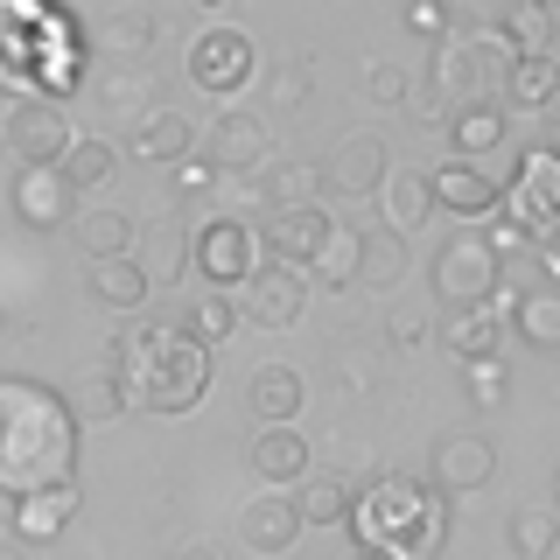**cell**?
<instances>
[{
  "instance_id": "32",
  "label": "cell",
  "mask_w": 560,
  "mask_h": 560,
  "mask_svg": "<svg viewBox=\"0 0 560 560\" xmlns=\"http://www.w3.org/2000/svg\"><path fill=\"white\" fill-rule=\"evenodd\" d=\"M407 280V238L399 232H364V259H358V288L393 294Z\"/></svg>"
},
{
  "instance_id": "16",
  "label": "cell",
  "mask_w": 560,
  "mask_h": 560,
  "mask_svg": "<svg viewBox=\"0 0 560 560\" xmlns=\"http://www.w3.org/2000/svg\"><path fill=\"white\" fill-rule=\"evenodd\" d=\"M245 463H253V477L267 483V490H302L315 448H308L302 428H259L253 448H245Z\"/></svg>"
},
{
  "instance_id": "14",
  "label": "cell",
  "mask_w": 560,
  "mask_h": 560,
  "mask_svg": "<svg viewBox=\"0 0 560 560\" xmlns=\"http://www.w3.org/2000/svg\"><path fill=\"white\" fill-rule=\"evenodd\" d=\"M267 154H273V133H267L259 113H218V127H210V154H203L218 175H253V168H267Z\"/></svg>"
},
{
  "instance_id": "11",
  "label": "cell",
  "mask_w": 560,
  "mask_h": 560,
  "mask_svg": "<svg viewBox=\"0 0 560 560\" xmlns=\"http://www.w3.org/2000/svg\"><path fill=\"white\" fill-rule=\"evenodd\" d=\"M323 189H337V197H378V183L393 175V154H385L378 133H343L337 148L323 154Z\"/></svg>"
},
{
  "instance_id": "38",
  "label": "cell",
  "mask_w": 560,
  "mask_h": 560,
  "mask_svg": "<svg viewBox=\"0 0 560 560\" xmlns=\"http://www.w3.org/2000/svg\"><path fill=\"white\" fill-rule=\"evenodd\" d=\"M238 323H245L238 294H218V288H210L203 302L189 308V337H197V343H232V337H238Z\"/></svg>"
},
{
  "instance_id": "3",
  "label": "cell",
  "mask_w": 560,
  "mask_h": 560,
  "mask_svg": "<svg viewBox=\"0 0 560 560\" xmlns=\"http://www.w3.org/2000/svg\"><path fill=\"white\" fill-rule=\"evenodd\" d=\"M350 533L378 560H434L442 539H448V504H442L434 483L393 469V477H372L350 498Z\"/></svg>"
},
{
  "instance_id": "19",
  "label": "cell",
  "mask_w": 560,
  "mask_h": 560,
  "mask_svg": "<svg viewBox=\"0 0 560 560\" xmlns=\"http://www.w3.org/2000/svg\"><path fill=\"white\" fill-rule=\"evenodd\" d=\"M329 210L323 203H302V210H273V224L259 232V245H267V259H288V267H302L308 273V259H315V245H323L329 232Z\"/></svg>"
},
{
  "instance_id": "8",
  "label": "cell",
  "mask_w": 560,
  "mask_h": 560,
  "mask_svg": "<svg viewBox=\"0 0 560 560\" xmlns=\"http://www.w3.org/2000/svg\"><path fill=\"white\" fill-rule=\"evenodd\" d=\"M238 308H245V323H259V329L302 323V308H308V273L288 267V259H267V253H259L253 280L238 288Z\"/></svg>"
},
{
  "instance_id": "47",
  "label": "cell",
  "mask_w": 560,
  "mask_h": 560,
  "mask_svg": "<svg viewBox=\"0 0 560 560\" xmlns=\"http://www.w3.org/2000/svg\"><path fill=\"white\" fill-rule=\"evenodd\" d=\"M175 560H224V547H218V539H183V553H175Z\"/></svg>"
},
{
  "instance_id": "35",
  "label": "cell",
  "mask_w": 560,
  "mask_h": 560,
  "mask_svg": "<svg viewBox=\"0 0 560 560\" xmlns=\"http://www.w3.org/2000/svg\"><path fill=\"white\" fill-rule=\"evenodd\" d=\"M512 98L533 105V113H547V105L560 98V49H539V57L512 63Z\"/></svg>"
},
{
  "instance_id": "22",
  "label": "cell",
  "mask_w": 560,
  "mask_h": 560,
  "mask_svg": "<svg viewBox=\"0 0 560 560\" xmlns=\"http://www.w3.org/2000/svg\"><path fill=\"white\" fill-rule=\"evenodd\" d=\"M253 420L259 428H294V413H302V399H308V385H302V372L294 364H259L253 372Z\"/></svg>"
},
{
  "instance_id": "45",
  "label": "cell",
  "mask_w": 560,
  "mask_h": 560,
  "mask_svg": "<svg viewBox=\"0 0 560 560\" xmlns=\"http://www.w3.org/2000/svg\"><path fill=\"white\" fill-rule=\"evenodd\" d=\"M385 337H393L399 350H420V343L434 337V323H428V315H420V308H399V315H393V329H385Z\"/></svg>"
},
{
  "instance_id": "20",
  "label": "cell",
  "mask_w": 560,
  "mask_h": 560,
  "mask_svg": "<svg viewBox=\"0 0 560 560\" xmlns=\"http://www.w3.org/2000/svg\"><path fill=\"white\" fill-rule=\"evenodd\" d=\"M442 337H448V350H455L463 364H477V358H504V308H498V302L448 308Z\"/></svg>"
},
{
  "instance_id": "26",
  "label": "cell",
  "mask_w": 560,
  "mask_h": 560,
  "mask_svg": "<svg viewBox=\"0 0 560 560\" xmlns=\"http://www.w3.org/2000/svg\"><path fill=\"white\" fill-rule=\"evenodd\" d=\"M378 218H385V232H420V224L434 218V197H428V175H407V168H393L378 183Z\"/></svg>"
},
{
  "instance_id": "48",
  "label": "cell",
  "mask_w": 560,
  "mask_h": 560,
  "mask_svg": "<svg viewBox=\"0 0 560 560\" xmlns=\"http://www.w3.org/2000/svg\"><path fill=\"white\" fill-rule=\"evenodd\" d=\"M547 133H553V154H560V98L547 105Z\"/></svg>"
},
{
  "instance_id": "6",
  "label": "cell",
  "mask_w": 560,
  "mask_h": 560,
  "mask_svg": "<svg viewBox=\"0 0 560 560\" xmlns=\"http://www.w3.org/2000/svg\"><path fill=\"white\" fill-rule=\"evenodd\" d=\"M498 280H504V259L483 245V232H455L442 253H434V288H442L448 308L498 302Z\"/></svg>"
},
{
  "instance_id": "18",
  "label": "cell",
  "mask_w": 560,
  "mask_h": 560,
  "mask_svg": "<svg viewBox=\"0 0 560 560\" xmlns=\"http://www.w3.org/2000/svg\"><path fill=\"white\" fill-rule=\"evenodd\" d=\"M70 518H78V483L28 490V498H14V504H8V533L22 539V547H43V539H57Z\"/></svg>"
},
{
  "instance_id": "46",
  "label": "cell",
  "mask_w": 560,
  "mask_h": 560,
  "mask_svg": "<svg viewBox=\"0 0 560 560\" xmlns=\"http://www.w3.org/2000/svg\"><path fill=\"white\" fill-rule=\"evenodd\" d=\"M407 22H413L420 35H442V28H448V8H442V0H413Z\"/></svg>"
},
{
  "instance_id": "21",
  "label": "cell",
  "mask_w": 560,
  "mask_h": 560,
  "mask_svg": "<svg viewBox=\"0 0 560 560\" xmlns=\"http://www.w3.org/2000/svg\"><path fill=\"white\" fill-rule=\"evenodd\" d=\"M70 238H78L84 259H127L133 238H140V224L119 203H98V210H78V218H70Z\"/></svg>"
},
{
  "instance_id": "55",
  "label": "cell",
  "mask_w": 560,
  "mask_h": 560,
  "mask_svg": "<svg viewBox=\"0 0 560 560\" xmlns=\"http://www.w3.org/2000/svg\"><path fill=\"white\" fill-rule=\"evenodd\" d=\"M553 49H560V43H553Z\"/></svg>"
},
{
  "instance_id": "43",
  "label": "cell",
  "mask_w": 560,
  "mask_h": 560,
  "mask_svg": "<svg viewBox=\"0 0 560 560\" xmlns=\"http://www.w3.org/2000/svg\"><path fill=\"white\" fill-rule=\"evenodd\" d=\"M364 92H372L378 105H407V92H413V78H407V70H399V63H372V70H364Z\"/></svg>"
},
{
  "instance_id": "7",
  "label": "cell",
  "mask_w": 560,
  "mask_h": 560,
  "mask_svg": "<svg viewBox=\"0 0 560 560\" xmlns=\"http://www.w3.org/2000/svg\"><path fill=\"white\" fill-rule=\"evenodd\" d=\"M253 70H259V49H253V35L245 28H203L197 43H189V84L197 92H210V98H232V92H245L253 84Z\"/></svg>"
},
{
  "instance_id": "41",
  "label": "cell",
  "mask_w": 560,
  "mask_h": 560,
  "mask_svg": "<svg viewBox=\"0 0 560 560\" xmlns=\"http://www.w3.org/2000/svg\"><path fill=\"white\" fill-rule=\"evenodd\" d=\"M463 385H469V407H477V413H498L504 399H512V372H504V358H477Z\"/></svg>"
},
{
  "instance_id": "27",
  "label": "cell",
  "mask_w": 560,
  "mask_h": 560,
  "mask_svg": "<svg viewBox=\"0 0 560 560\" xmlns=\"http://www.w3.org/2000/svg\"><path fill=\"white\" fill-rule=\"evenodd\" d=\"M504 127H512V113H504L498 98H477V105H455L448 113V140L463 162H477V154H490L504 140Z\"/></svg>"
},
{
  "instance_id": "39",
  "label": "cell",
  "mask_w": 560,
  "mask_h": 560,
  "mask_svg": "<svg viewBox=\"0 0 560 560\" xmlns=\"http://www.w3.org/2000/svg\"><path fill=\"white\" fill-rule=\"evenodd\" d=\"M148 49H154V14L148 8H127V14L105 22V57L113 63H133V57H148Z\"/></svg>"
},
{
  "instance_id": "53",
  "label": "cell",
  "mask_w": 560,
  "mask_h": 560,
  "mask_svg": "<svg viewBox=\"0 0 560 560\" xmlns=\"http://www.w3.org/2000/svg\"><path fill=\"white\" fill-rule=\"evenodd\" d=\"M189 8H197V0H189Z\"/></svg>"
},
{
  "instance_id": "33",
  "label": "cell",
  "mask_w": 560,
  "mask_h": 560,
  "mask_svg": "<svg viewBox=\"0 0 560 560\" xmlns=\"http://www.w3.org/2000/svg\"><path fill=\"white\" fill-rule=\"evenodd\" d=\"M98 98L113 105V113H127V119H140V113H154V105H162V98H154V70L148 63H113L98 78Z\"/></svg>"
},
{
  "instance_id": "54",
  "label": "cell",
  "mask_w": 560,
  "mask_h": 560,
  "mask_svg": "<svg viewBox=\"0 0 560 560\" xmlns=\"http://www.w3.org/2000/svg\"><path fill=\"white\" fill-rule=\"evenodd\" d=\"M553 512H560V504H553Z\"/></svg>"
},
{
  "instance_id": "34",
  "label": "cell",
  "mask_w": 560,
  "mask_h": 560,
  "mask_svg": "<svg viewBox=\"0 0 560 560\" xmlns=\"http://www.w3.org/2000/svg\"><path fill=\"white\" fill-rule=\"evenodd\" d=\"M350 498H358V483L343 477H302V490H294L302 525H350Z\"/></svg>"
},
{
  "instance_id": "23",
  "label": "cell",
  "mask_w": 560,
  "mask_h": 560,
  "mask_svg": "<svg viewBox=\"0 0 560 560\" xmlns=\"http://www.w3.org/2000/svg\"><path fill=\"white\" fill-rule=\"evenodd\" d=\"M84 288H92V302L105 308H119V315H133V308H148V273H140V259H84Z\"/></svg>"
},
{
  "instance_id": "30",
  "label": "cell",
  "mask_w": 560,
  "mask_h": 560,
  "mask_svg": "<svg viewBox=\"0 0 560 560\" xmlns=\"http://www.w3.org/2000/svg\"><path fill=\"white\" fill-rule=\"evenodd\" d=\"M57 168H63V183L84 197V189H105V183H113L119 154H113V140H98V133H78V140L63 148V162H57Z\"/></svg>"
},
{
  "instance_id": "1",
  "label": "cell",
  "mask_w": 560,
  "mask_h": 560,
  "mask_svg": "<svg viewBox=\"0 0 560 560\" xmlns=\"http://www.w3.org/2000/svg\"><path fill=\"white\" fill-rule=\"evenodd\" d=\"M78 483V413L43 378H0V498Z\"/></svg>"
},
{
  "instance_id": "15",
  "label": "cell",
  "mask_w": 560,
  "mask_h": 560,
  "mask_svg": "<svg viewBox=\"0 0 560 560\" xmlns=\"http://www.w3.org/2000/svg\"><path fill=\"white\" fill-rule=\"evenodd\" d=\"M8 203H14L22 224H35V232H57V224L78 218V189L63 183V168H22L14 189H8Z\"/></svg>"
},
{
  "instance_id": "31",
  "label": "cell",
  "mask_w": 560,
  "mask_h": 560,
  "mask_svg": "<svg viewBox=\"0 0 560 560\" xmlns=\"http://www.w3.org/2000/svg\"><path fill=\"white\" fill-rule=\"evenodd\" d=\"M259 197L273 210H302V203H323V175L308 162H267L259 168Z\"/></svg>"
},
{
  "instance_id": "4",
  "label": "cell",
  "mask_w": 560,
  "mask_h": 560,
  "mask_svg": "<svg viewBox=\"0 0 560 560\" xmlns=\"http://www.w3.org/2000/svg\"><path fill=\"white\" fill-rule=\"evenodd\" d=\"M504 218L518 224L525 238H533V253L539 245H560V154L553 148H533L518 162V183L504 189Z\"/></svg>"
},
{
  "instance_id": "12",
  "label": "cell",
  "mask_w": 560,
  "mask_h": 560,
  "mask_svg": "<svg viewBox=\"0 0 560 560\" xmlns=\"http://www.w3.org/2000/svg\"><path fill=\"white\" fill-rule=\"evenodd\" d=\"M302 533H308V525H302L294 490H259V498L238 512V539H245V553H259V560H280Z\"/></svg>"
},
{
  "instance_id": "36",
  "label": "cell",
  "mask_w": 560,
  "mask_h": 560,
  "mask_svg": "<svg viewBox=\"0 0 560 560\" xmlns=\"http://www.w3.org/2000/svg\"><path fill=\"white\" fill-rule=\"evenodd\" d=\"M78 393H84V399H70L78 428H84V420H119V413H127V385H119L113 364H92V372L78 378Z\"/></svg>"
},
{
  "instance_id": "17",
  "label": "cell",
  "mask_w": 560,
  "mask_h": 560,
  "mask_svg": "<svg viewBox=\"0 0 560 560\" xmlns=\"http://www.w3.org/2000/svg\"><path fill=\"white\" fill-rule=\"evenodd\" d=\"M127 154H133V162H148V168H175V162H189V154H197V127H189L175 105H154V113L133 119Z\"/></svg>"
},
{
  "instance_id": "42",
  "label": "cell",
  "mask_w": 560,
  "mask_h": 560,
  "mask_svg": "<svg viewBox=\"0 0 560 560\" xmlns=\"http://www.w3.org/2000/svg\"><path fill=\"white\" fill-rule=\"evenodd\" d=\"M329 364H337V378L350 385V393H378V378H385V350L378 343H350Z\"/></svg>"
},
{
  "instance_id": "10",
  "label": "cell",
  "mask_w": 560,
  "mask_h": 560,
  "mask_svg": "<svg viewBox=\"0 0 560 560\" xmlns=\"http://www.w3.org/2000/svg\"><path fill=\"white\" fill-rule=\"evenodd\" d=\"M70 140H78V127H70V113L49 105V98H22L8 113V148L22 154V168H57Z\"/></svg>"
},
{
  "instance_id": "29",
  "label": "cell",
  "mask_w": 560,
  "mask_h": 560,
  "mask_svg": "<svg viewBox=\"0 0 560 560\" xmlns=\"http://www.w3.org/2000/svg\"><path fill=\"white\" fill-rule=\"evenodd\" d=\"M504 547H512V560H547L560 547V512L553 504H518L504 518Z\"/></svg>"
},
{
  "instance_id": "40",
  "label": "cell",
  "mask_w": 560,
  "mask_h": 560,
  "mask_svg": "<svg viewBox=\"0 0 560 560\" xmlns=\"http://www.w3.org/2000/svg\"><path fill=\"white\" fill-rule=\"evenodd\" d=\"M308 92H315L308 63H302V57H280V63H273V78H267V105H273V113H302Z\"/></svg>"
},
{
  "instance_id": "13",
  "label": "cell",
  "mask_w": 560,
  "mask_h": 560,
  "mask_svg": "<svg viewBox=\"0 0 560 560\" xmlns=\"http://www.w3.org/2000/svg\"><path fill=\"white\" fill-rule=\"evenodd\" d=\"M428 197H434V210H448V218H490V210L504 203V189H498V175H483L477 162L448 154V162L428 175Z\"/></svg>"
},
{
  "instance_id": "9",
  "label": "cell",
  "mask_w": 560,
  "mask_h": 560,
  "mask_svg": "<svg viewBox=\"0 0 560 560\" xmlns=\"http://www.w3.org/2000/svg\"><path fill=\"white\" fill-rule=\"evenodd\" d=\"M428 477H434L442 498H477V490L498 483V448H490V434H477V428H455V434L434 442Z\"/></svg>"
},
{
  "instance_id": "51",
  "label": "cell",
  "mask_w": 560,
  "mask_h": 560,
  "mask_svg": "<svg viewBox=\"0 0 560 560\" xmlns=\"http://www.w3.org/2000/svg\"><path fill=\"white\" fill-rule=\"evenodd\" d=\"M343 560H378V553H364V547H358V553H343Z\"/></svg>"
},
{
  "instance_id": "25",
  "label": "cell",
  "mask_w": 560,
  "mask_h": 560,
  "mask_svg": "<svg viewBox=\"0 0 560 560\" xmlns=\"http://www.w3.org/2000/svg\"><path fill=\"white\" fill-rule=\"evenodd\" d=\"M133 259H140V273H148V288H175V280L189 273V232L183 224H148V232L133 238Z\"/></svg>"
},
{
  "instance_id": "49",
  "label": "cell",
  "mask_w": 560,
  "mask_h": 560,
  "mask_svg": "<svg viewBox=\"0 0 560 560\" xmlns=\"http://www.w3.org/2000/svg\"><path fill=\"white\" fill-rule=\"evenodd\" d=\"M8 329H14V315H8V308H0V337H8Z\"/></svg>"
},
{
  "instance_id": "28",
  "label": "cell",
  "mask_w": 560,
  "mask_h": 560,
  "mask_svg": "<svg viewBox=\"0 0 560 560\" xmlns=\"http://www.w3.org/2000/svg\"><path fill=\"white\" fill-rule=\"evenodd\" d=\"M358 259H364V232L358 224H329L323 245H315V259H308V280H323V288H358Z\"/></svg>"
},
{
  "instance_id": "5",
  "label": "cell",
  "mask_w": 560,
  "mask_h": 560,
  "mask_svg": "<svg viewBox=\"0 0 560 560\" xmlns=\"http://www.w3.org/2000/svg\"><path fill=\"white\" fill-rule=\"evenodd\" d=\"M189 267H197L218 294H238L245 280H253V267H259V232L224 210V218L197 224V238H189Z\"/></svg>"
},
{
  "instance_id": "24",
  "label": "cell",
  "mask_w": 560,
  "mask_h": 560,
  "mask_svg": "<svg viewBox=\"0 0 560 560\" xmlns=\"http://www.w3.org/2000/svg\"><path fill=\"white\" fill-rule=\"evenodd\" d=\"M512 337H525L533 350H560V288H547V280H533V288L512 294Z\"/></svg>"
},
{
  "instance_id": "52",
  "label": "cell",
  "mask_w": 560,
  "mask_h": 560,
  "mask_svg": "<svg viewBox=\"0 0 560 560\" xmlns=\"http://www.w3.org/2000/svg\"><path fill=\"white\" fill-rule=\"evenodd\" d=\"M442 8H477V0H442Z\"/></svg>"
},
{
  "instance_id": "2",
  "label": "cell",
  "mask_w": 560,
  "mask_h": 560,
  "mask_svg": "<svg viewBox=\"0 0 560 560\" xmlns=\"http://www.w3.org/2000/svg\"><path fill=\"white\" fill-rule=\"evenodd\" d=\"M113 372L140 413H189L210 393V343L168 323H133L113 350Z\"/></svg>"
},
{
  "instance_id": "44",
  "label": "cell",
  "mask_w": 560,
  "mask_h": 560,
  "mask_svg": "<svg viewBox=\"0 0 560 560\" xmlns=\"http://www.w3.org/2000/svg\"><path fill=\"white\" fill-rule=\"evenodd\" d=\"M218 189V168L203 162V154H189V162H175V197H210Z\"/></svg>"
},
{
  "instance_id": "37",
  "label": "cell",
  "mask_w": 560,
  "mask_h": 560,
  "mask_svg": "<svg viewBox=\"0 0 560 560\" xmlns=\"http://www.w3.org/2000/svg\"><path fill=\"white\" fill-rule=\"evenodd\" d=\"M504 43H512V57H539V49L560 43V22L539 8V0H518V8L504 14Z\"/></svg>"
},
{
  "instance_id": "50",
  "label": "cell",
  "mask_w": 560,
  "mask_h": 560,
  "mask_svg": "<svg viewBox=\"0 0 560 560\" xmlns=\"http://www.w3.org/2000/svg\"><path fill=\"white\" fill-rule=\"evenodd\" d=\"M539 8H547V14H553V22H560V0H539Z\"/></svg>"
}]
</instances>
